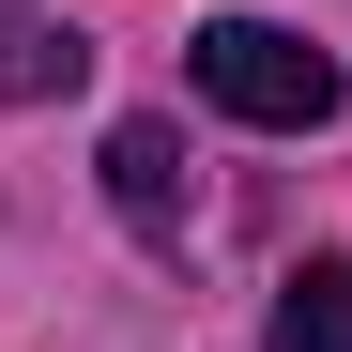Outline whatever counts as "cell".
<instances>
[{
  "label": "cell",
  "mask_w": 352,
  "mask_h": 352,
  "mask_svg": "<svg viewBox=\"0 0 352 352\" xmlns=\"http://www.w3.org/2000/svg\"><path fill=\"white\" fill-rule=\"evenodd\" d=\"M92 77V46L62 16H31V0H0V107H46V92H77Z\"/></svg>",
  "instance_id": "cell-3"
},
{
  "label": "cell",
  "mask_w": 352,
  "mask_h": 352,
  "mask_svg": "<svg viewBox=\"0 0 352 352\" xmlns=\"http://www.w3.org/2000/svg\"><path fill=\"white\" fill-rule=\"evenodd\" d=\"M199 92L230 107V123H261V138L337 123V62H322L307 31H276V16H214L199 31Z\"/></svg>",
  "instance_id": "cell-1"
},
{
  "label": "cell",
  "mask_w": 352,
  "mask_h": 352,
  "mask_svg": "<svg viewBox=\"0 0 352 352\" xmlns=\"http://www.w3.org/2000/svg\"><path fill=\"white\" fill-rule=\"evenodd\" d=\"M276 352H352V261H307L276 291Z\"/></svg>",
  "instance_id": "cell-4"
},
{
  "label": "cell",
  "mask_w": 352,
  "mask_h": 352,
  "mask_svg": "<svg viewBox=\"0 0 352 352\" xmlns=\"http://www.w3.org/2000/svg\"><path fill=\"white\" fill-rule=\"evenodd\" d=\"M107 199H123V230H153V245H168V230L199 214L184 138H168V123H107Z\"/></svg>",
  "instance_id": "cell-2"
}]
</instances>
